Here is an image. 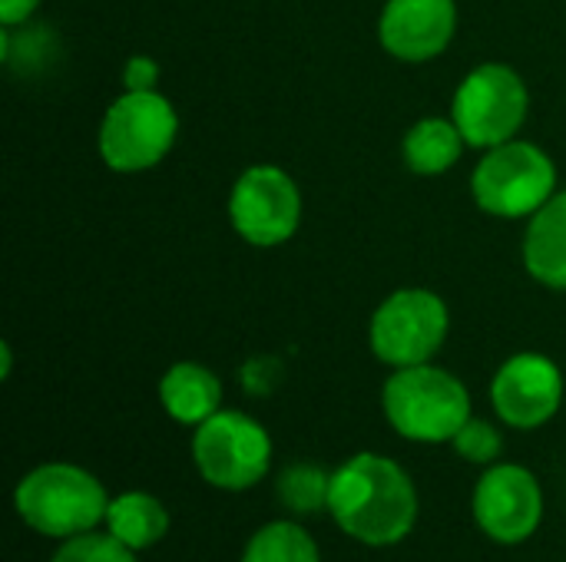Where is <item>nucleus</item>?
I'll return each instance as SVG.
<instances>
[{"label":"nucleus","instance_id":"f257e3e1","mask_svg":"<svg viewBox=\"0 0 566 562\" xmlns=\"http://www.w3.org/2000/svg\"><path fill=\"white\" fill-rule=\"evenodd\" d=\"M418 513V487L398 460L385 454H355L332 470L328 517L348 540L371 550L398 547L411 537Z\"/></svg>","mask_w":566,"mask_h":562},{"label":"nucleus","instance_id":"f03ea898","mask_svg":"<svg viewBox=\"0 0 566 562\" xmlns=\"http://www.w3.org/2000/svg\"><path fill=\"white\" fill-rule=\"evenodd\" d=\"M109 494L86 467L76 464H40L20 477L13 490L17 517L40 537L70 540L106 523Z\"/></svg>","mask_w":566,"mask_h":562},{"label":"nucleus","instance_id":"7ed1b4c3","mask_svg":"<svg viewBox=\"0 0 566 562\" xmlns=\"http://www.w3.org/2000/svg\"><path fill=\"white\" fill-rule=\"evenodd\" d=\"M381 407L391 431L415 444H451L454 434L474 417L471 394L444 368L415 364L398 368L381 391Z\"/></svg>","mask_w":566,"mask_h":562},{"label":"nucleus","instance_id":"20e7f679","mask_svg":"<svg viewBox=\"0 0 566 562\" xmlns=\"http://www.w3.org/2000/svg\"><path fill=\"white\" fill-rule=\"evenodd\" d=\"M474 202L497 219L537 215L557 192L554 159L524 139H507L478 162L471 176Z\"/></svg>","mask_w":566,"mask_h":562},{"label":"nucleus","instance_id":"39448f33","mask_svg":"<svg viewBox=\"0 0 566 562\" xmlns=\"http://www.w3.org/2000/svg\"><path fill=\"white\" fill-rule=\"evenodd\" d=\"M179 132V116L156 89H126L99 123V159L113 172H146L159 166Z\"/></svg>","mask_w":566,"mask_h":562},{"label":"nucleus","instance_id":"423d86ee","mask_svg":"<svg viewBox=\"0 0 566 562\" xmlns=\"http://www.w3.org/2000/svg\"><path fill=\"white\" fill-rule=\"evenodd\" d=\"M192 460L209 487L242 494L265 480L272 467V437L249 414L216 411L196 427Z\"/></svg>","mask_w":566,"mask_h":562},{"label":"nucleus","instance_id":"0eeeda50","mask_svg":"<svg viewBox=\"0 0 566 562\" xmlns=\"http://www.w3.org/2000/svg\"><path fill=\"white\" fill-rule=\"evenodd\" d=\"M531 109L527 83L504 63H481L454 93L451 119L474 149H494L517 136Z\"/></svg>","mask_w":566,"mask_h":562},{"label":"nucleus","instance_id":"6e6552de","mask_svg":"<svg viewBox=\"0 0 566 562\" xmlns=\"http://www.w3.org/2000/svg\"><path fill=\"white\" fill-rule=\"evenodd\" d=\"M451 328L448 305L428 288H401L388 295L371 315V351L388 368H415L428 364Z\"/></svg>","mask_w":566,"mask_h":562},{"label":"nucleus","instance_id":"1a4fd4ad","mask_svg":"<svg viewBox=\"0 0 566 562\" xmlns=\"http://www.w3.org/2000/svg\"><path fill=\"white\" fill-rule=\"evenodd\" d=\"M232 229L259 248L289 242L302 222V195L295 179L279 166H249L229 195Z\"/></svg>","mask_w":566,"mask_h":562},{"label":"nucleus","instance_id":"9d476101","mask_svg":"<svg viewBox=\"0 0 566 562\" xmlns=\"http://www.w3.org/2000/svg\"><path fill=\"white\" fill-rule=\"evenodd\" d=\"M471 513L481 533L501 547L527 543L544 523L541 480L521 464H494L474 484Z\"/></svg>","mask_w":566,"mask_h":562},{"label":"nucleus","instance_id":"9b49d317","mask_svg":"<svg viewBox=\"0 0 566 562\" xmlns=\"http://www.w3.org/2000/svg\"><path fill=\"white\" fill-rule=\"evenodd\" d=\"M491 404L507 427L537 431L554 421L564 404V374L547 354H514L491 381Z\"/></svg>","mask_w":566,"mask_h":562},{"label":"nucleus","instance_id":"f8f14e48","mask_svg":"<svg viewBox=\"0 0 566 562\" xmlns=\"http://www.w3.org/2000/svg\"><path fill=\"white\" fill-rule=\"evenodd\" d=\"M454 30V0H388L378 20L381 46L405 63H424L441 56L451 46Z\"/></svg>","mask_w":566,"mask_h":562},{"label":"nucleus","instance_id":"ddd939ff","mask_svg":"<svg viewBox=\"0 0 566 562\" xmlns=\"http://www.w3.org/2000/svg\"><path fill=\"white\" fill-rule=\"evenodd\" d=\"M524 268L534 282L566 291V189L531 215L524 232Z\"/></svg>","mask_w":566,"mask_h":562},{"label":"nucleus","instance_id":"4468645a","mask_svg":"<svg viewBox=\"0 0 566 562\" xmlns=\"http://www.w3.org/2000/svg\"><path fill=\"white\" fill-rule=\"evenodd\" d=\"M159 404L176 424L199 427L216 411H222V384L209 368L179 361L159 381Z\"/></svg>","mask_w":566,"mask_h":562},{"label":"nucleus","instance_id":"2eb2a0df","mask_svg":"<svg viewBox=\"0 0 566 562\" xmlns=\"http://www.w3.org/2000/svg\"><path fill=\"white\" fill-rule=\"evenodd\" d=\"M103 527L133 553H143L169 533V510L146 490H126L109 500Z\"/></svg>","mask_w":566,"mask_h":562},{"label":"nucleus","instance_id":"dca6fc26","mask_svg":"<svg viewBox=\"0 0 566 562\" xmlns=\"http://www.w3.org/2000/svg\"><path fill=\"white\" fill-rule=\"evenodd\" d=\"M464 146L468 142H464L454 119L428 116V119H418L408 129V136H405V162L418 176H441L461 159Z\"/></svg>","mask_w":566,"mask_h":562},{"label":"nucleus","instance_id":"f3484780","mask_svg":"<svg viewBox=\"0 0 566 562\" xmlns=\"http://www.w3.org/2000/svg\"><path fill=\"white\" fill-rule=\"evenodd\" d=\"M242 562H322V553L315 537L302 523L275 520L249 537Z\"/></svg>","mask_w":566,"mask_h":562},{"label":"nucleus","instance_id":"a211bd4d","mask_svg":"<svg viewBox=\"0 0 566 562\" xmlns=\"http://www.w3.org/2000/svg\"><path fill=\"white\" fill-rule=\"evenodd\" d=\"M328 494H332V474L322 470L318 464H289L275 480L279 503L295 517H312L328 510Z\"/></svg>","mask_w":566,"mask_h":562},{"label":"nucleus","instance_id":"6ab92c4d","mask_svg":"<svg viewBox=\"0 0 566 562\" xmlns=\"http://www.w3.org/2000/svg\"><path fill=\"white\" fill-rule=\"evenodd\" d=\"M50 562H136V553L119 543L109 530H90L70 540H60Z\"/></svg>","mask_w":566,"mask_h":562},{"label":"nucleus","instance_id":"aec40b11","mask_svg":"<svg viewBox=\"0 0 566 562\" xmlns=\"http://www.w3.org/2000/svg\"><path fill=\"white\" fill-rule=\"evenodd\" d=\"M454 450L461 460L474 464V467H494L504 454V437L491 421L471 417L458 434H454Z\"/></svg>","mask_w":566,"mask_h":562},{"label":"nucleus","instance_id":"412c9836","mask_svg":"<svg viewBox=\"0 0 566 562\" xmlns=\"http://www.w3.org/2000/svg\"><path fill=\"white\" fill-rule=\"evenodd\" d=\"M159 63L153 56H129L123 66V86L126 89H156Z\"/></svg>","mask_w":566,"mask_h":562},{"label":"nucleus","instance_id":"4be33fe9","mask_svg":"<svg viewBox=\"0 0 566 562\" xmlns=\"http://www.w3.org/2000/svg\"><path fill=\"white\" fill-rule=\"evenodd\" d=\"M36 3L40 0H0V20H3V26H13V23L27 20L36 10Z\"/></svg>","mask_w":566,"mask_h":562}]
</instances>
